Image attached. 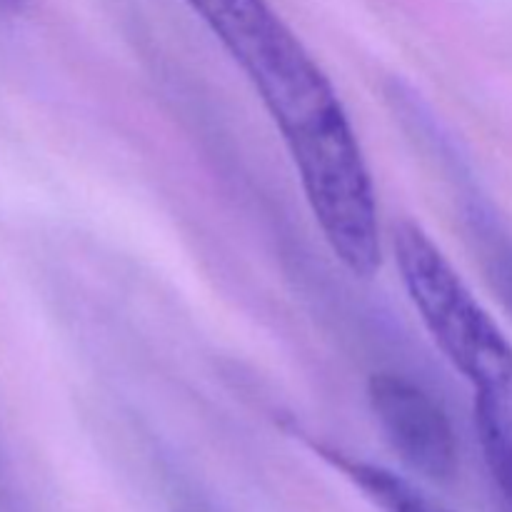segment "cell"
<instances>
[{
    "label": "cell",
    "mask_w": 512,
    "mask_h": 512,
    "mask_svg": "<svg viewBox=\"0 0 512 512\" xmlns=\"http://www.w3.org/2000/svg\"><path fill=\"white\" fill-rule=\"evenodd\" d=\"M280 130L315 223L355 278L383 263L375 185L338 90L268 0H188Z\"/></svg>",
    "instance_id": "cell-1"
},
{
    "label": "cell",
    "mask_w": 512,
    "mask_h": 512,
    "mask_svg": "<svg viewBox=\"0 0 512 512\" xmlns=\"http://www.w3.org/2000/svg\"><path fill=\"white\" fill-rule=\"evenodd\" d=\"M400 283L453 368L473 385L475 428L500 505L512 512V345L433 238L393 225Z\"/></svg>",
    "instance_id": "cell-2"
},
{
    "label": "cell",
    "mask_w": 512,
    "mask_h": 512,
    "mask_svg": "<svg viewBox=\"0 0 512 512\" xmlns=\"http://www.w3.org/2000/svg\"><path fill=\"white\" fill-rule=\"evenodd\" d=\"M368 398L398 458L413 473L448 483L458 470V438L443 405L418 383L393 373L373 375Z\"/></svg>",
    "instance_id": "cell-3"
},
{
    "label": "cell",
    "mask_w": 512,
    "mask_h": 512,
    "mask_svg": "<svg viewBox=\"0 0 512 512\" xmlns=\"http://www.w3.org/2000/svg\"><path fill=\"white\" fill-rule=\"evenodd\" d=\"M23 0H0V13H15L20 10Z\"/></svg>",
    "instance_id": "cell-4"
}]
</instances>
